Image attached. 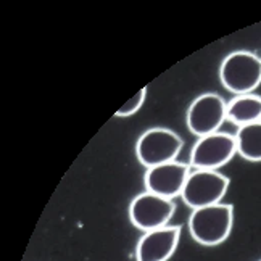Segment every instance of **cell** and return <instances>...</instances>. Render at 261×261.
Returning a JSON list of instances; mask_svg holds the SVG:
<instances>
[{
	"mask_svg": "<svg viewBox=\"0 0 261 261\" xmlns=\"http://www.w3.org/2000/svg\"><path fill=\"white\" fill-rule=\"evenodd\" d=\"M234 206L216 203L212 206L192 210L189 216V232L198 244L213 247L223 244L232 230Z\"/></svg>",
	"mask_w": 261,
	"mask_h": 261,
	"instance_id": "1",
	"label": "cell"
},
{
	"mask_svg": "<svg viewBox=\"0 0 261 261\" xmlns=\"http://www.w3.org/2000/svg\"><path fill=\"white\" fill-rule=\"evenodd\" d=\"M219 79L236 95L252 94L261 83V57L247 50L229 54L221 63Z\"/></svg>",
	"mask_w": 261,
	"mask_h": 261,
	"instance_id": "2",
	"label": "cell"
},
{
	"mask_svg": "<svg viewBox=\"0 0 261 261\" xmlns=\"http://www.w3.org/2000/svg\"><path fill=\"white\" fill-rule=\"evenodd\" d=\"M182 150V139L166 127H152L137 139L136 156L147 169L176 162Z\"/></svg>",
	"mask_w": 261,
	"mask_h": 261,
	"instance_id": "3",
	"label": "cell"
},
{
	"mask_svg": "<svg viewBox=\"0 0 261 261\" xmlns=\"http://www.w3.org/2000/svg\"><path fill=\"white\" fill-rule=\"evenodd\" d=\"M229 187V179L218 171L194 169L189 174L180 198L192 210L221 203Z\"/></svg>",
	"mask_w": 261,
	"mask_h": 261,
	"instance_id": "4",
	"label": "cell"
},
{
	"mask_svg": "<svg viewBox=\"0 0 261 261\" xmlns=\"http://www.w3.org/2000/svg\"><path fill=\"white\" fill-rule=\"evenodd\" d=\"M236 153V136L218 130L215 134L197 139V142L190 150V166L194 169L218 171V168L227 165Z\"/></svg>",
	"mask_w": 261,
	"mask_h": 261,
	"instance_id": "5",
	"label": "cell"
},
{
	"mask_svg": "<svg viewBox=\"0 0 261 261\" xmlns=\"http://www.w3.org/2000/svg\"><path fill=\"white\" fill-rule=\"evenodd\" d=\"M176 212L174 200L160 197L145 190L139 194L129 205V219L137 229L150 232V230L162 229L169 226L173 215Z\"/></svg>",
	"mask_w": 261,
	"mask_h": 261,
	"instance_id": "6",
	"label": "cell"
},
{
	"mask_svg": "<svg viewBox=\"0 0 261 261\" xmlns=\"http://www.w3.org/2000/svg\"><path fill=\"white\" fill-rule=\"evenodd\" d=\"M227 102L218 94H202L190 103L186 124L197 137L215 134L227 119Z\"/></svg>",
	"mask_w": 261,
	"mask_h": 261,
	"instance_id": "7",
	"label": "cell"
},
{
	"mask_svg": "<svg viewBox=\"0 0 261 261\" xmlns=\"http://www.w3.org/2000/svg\"><path fill=\"white\" fill-rule=\"evenodd\" d=\"M190 173H192L190 165L180 163L177 160L171 163L150 168L144 176L145 189L152 194L173 200L182 194L186 180Z\"/></svg>",
	"mask_w": 261,
	"mask_h": 261,
	"instance_id": "8",
	"label": "cell"
},
{
	"mask_svg": "<svg viewBox=\"0 0 261 261\" xmlns=\"http://www.w3.org/2000/svg\"><path fill=\"white\" fill-rule=\"evenodd\" d=\"M180 226H165L145 232L136 247V261H168L176 252Z\"/></svg>",
	"mask_w": 261,
	"mask_h": 261,
	"instance_id": "9",
	"label": "cell"
},
{
	"mask_svg": "<svg viewBox=\"0 0 261 261\" xmlns=\"http://www.w3.org/2000/svg\"><path fill=\"white\" fill-rule=\"evenodd\" d=\"M227 121L242 127L261 121V97L255 94L236 95L227 102Z\"/></svg>",
	"mask_w": 261,
	"mask_h": 261,
	"instance_id": "10",
	"label": "cell"
},
{
	"mask_svg": "<svg viewBox=\"0 0 261 261\" xmlns=\"http://www.w3.org/2000/svg\"><path fill=\"white\" fill-rule=\"evenodd\" d=\"M237 155L247 162H261V121L237 129Z\"/></svg>",
	"mask_w": 261,
	"mask_h": 261,
	"instance_id": "11",
	"label": "cell"
},
{
	"mask_svg": "<svg viewBox=\"0 0 261 261\" xmlns=\"http://www.w3.org/2000/svg\"><path fill=\"white\" fill-rule=\"evenodd\" d=\"M145 97H147V87L140 89L134 97H130V98L127 100V102L116 112V116H118V118H127V116H130V115L137 113L139 110L142 108V105H144V102H145Z\"/></svg>",
	"mask_w": 261,
	"mask_h": 261,
	"instance_id": "12",
	"label": "cell"
}]
</instances>
